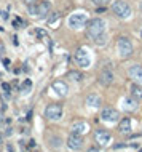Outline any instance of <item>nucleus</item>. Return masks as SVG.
Here are the masks:
<instances>
[{"instance_id": "cd10ccee", "label": "nucleus", "mask_w": 142, "mask_h": 152, "mask_svg": "<svg viewBox=\"0 0 142 152\" xmlns=\"http://www.w3.org/2000/svg\"><path fill=\"white\" fill-rule=\"evenodd\" d=\"M24 2H26V3H27V5H32V3H34V2H35V0H24Z\"/></svg>"}, {"instance_id": "2eb2a0df", "label": "nucleus", "mask_w": 142, "mask_h": 152, "mask_svg": "<svg viewBox=\"0 0 142 152\" xmlns=\"http://www.w3.org/2000/svg\"><path fill=\"white\" fill-rule=\"evenodd\" d=\"M118 131L123 133V135H126V133L131 131V119H129V117H125V119L118 123Z\"/></svg>"}, {"instance_id": "9d476101", "label": "nucleus", "mask_w": 142, "mask_h": 152, "mask_svg": "<svg viewBox=\"0 0 142 152\" xmlns=\"http://www.w3.org/2000/svg\"><path fill=\"white\" fill-rule=\"evenodd\" d=\"M94 139L99 146H107V144L112 141V135L109 133L107 130H97L96 135H94Z\"/></svg>"}, {"instance_id": "6e6552de", "label": "nucleus", "mask_w": 142, "mask_h": 152, "mask_svg": "<svg viewBox=\"0 0 142 152\" xmlns=\"http://www.w3.org/2000/svg\"><path fill=\"white\" fill-rule=\"evenodd\" d=\"M83 138H81V135H70L69 138H67V147H69L70 151H80L81 147H83Z\"/></svg>"}, {"instance_id": "c756f323", "label": "nucleus", "mask_w": 142, "mask_h": 152, "mask_svg": "<svg viewBox=\"0 0 142 152\" xmlns=\"http://www.w3.org/2000/svg\"><path fill=\"white\" fill-rule=\"evenodd\" d=\"M141 11H142V3H141Z\"/></svg>"}, {"instance_id": "dca6fc26", "label": "nucleus", "mask_w": 142, "mask_h": 152, "mask_svg": "<svg viewBox=\"0 0 142 152\" xmlns=\"http://www.w3.org/2000/svg\"><path fill=\"white\" fill-rule=\"evenodd\" d=\"M86 131H88V125H86L85 122H77L72 125V133L74 135H81L83 136Z\"/></svg>"}, {"instance_id": "5701e85b", "label": "nucleus", "mask_w": 142, "mask_h": 152, "mask_svg": "<svg viewBox=\"0 0 142 152\" xmlns=\"http://www.w3.org/2000/svg\"><path fill=\"white\" fill-rule=\"evenodd\" d=\"M91 2L94 3V5H97V7H105L110 0H91Z\"/></svg>"}, {"instance_id": "b1692460", "label": "nucleus", "mask_w": 142, "mask_h": 152, "mask_svg": "<svg viewBox=\"0 0 142 152\" xmlns=\"http://www.w3.org/2000/svg\"><path fill=\"white\" fill-rule=\"evenodd\" d=\"M37 35H38V37H40V38H45V40H48V37H46V34H45V32H43V30H42V29H38V30H37Z\"/></svg>"}, {"instance_id": "1a4fd4ad", "label": "nucleus", "mask_w": 142, "mask_h": 152, "mask_svg": "<svg viewBox=\"0 0 142 152\" xmlns=\"http://www.w3.org/2000/svg\"><path fill=\"white\" fill-rule=\"evenodd\" d=\"M118 117H120L118 112L112 107H105V109H102V112H101V119L107 123H115L118 120Z\"/></svg>"}, {"instance_id": "f03ea898", "label": "nucleus", "mask_w": 142, "mask_h": 152, "mask_svg": "<svg viewBox=\"0 0 142 152\" xmlns=\"http://www.w3.org/2000/svg\"><path fill=\"white\" fill-rule=\"evenodd\" d=\"M112 11L120 19H128L133 14L131 7H129L126 2H123V0H115V2L112 3Z\"/></svg>"}, {"instance_id": "412c9836", "label": "nucleus", "mask_w": 142, "mask_h": 152, "mask_svg": "<svg viewBox=\"0 0 142 152\" xmlns=\"http://www.w3.org/2000/svg\"><path fill=\"white\" fill-rule=\"evenodd\" d=\"M94 43H96V45H105V43H107V37H105V34H102V35H99V37H96V38H94Z\"/></svg>"}, {"instance_id": "6ab92c4d", "label": "nucleus", "mask_w": 142, "mask_h": 152, "mask_svg": "<svg viewBox=\"0 0 142 152\" xmlns=\"http://www.w3.org/2000/svg\"><path fill=\"white\" fill-rule=\"evenodd\" d=\"M30 90H32V82H30V80H24V82H22V85H21V93H22V95H27Z\"/></svg>"}, {"instance_id": "a211bd4d", "label": "nucleus", "mask_w": 142, "mask_h": 152, "mask_svg": "<svg viewBox=\"0 0 142 152\" xmlns=\"http://www.w3.org/2000/svg\"><path fill=\"white\" fill-rule=\"evenodd\" d=\"M131 93H133V96H134V98L142 99V87H141V85L134 83L133 87H131Z\"/></svg>"}, {"instance_id": "f257e3e1", "label": "nucleus", "mask_w": 142, "mask_h": 152, "mask_svg": "<svg viewBox=\"0 0 142 152\" xmlns=\"http://www.w3.org/2000/svg\"><path fill=\"white\" fill-rule=\"evenodd\" d=\"M102 34H105V21L101 18H94V19H89L88 22H86V35L89 38H96L102 35Z\"/></svg>"}, {"instance_id": "9b49d317", "label": "nucleus", "mask_w": 142, "mask_h": 152, "mask_svg": "<svg viewBox=\"0 0 142 152\" xmlns=\"http://www.w3.org/2000/svg\"><path fill=\"white\" fill-rule=\"evenodd\" d=\"M113 72L109 71V69H104L101 74H99V83L102 85V87H109V85H112L113 82Z\"/></svg>"}, {"instance_id": "aec40b11", "label": "nucleus", "mask_w": 142, "mask_h": 152, "mask_svg": "<svg viewBox=\"0 0 142 152\" xmlns=\"http://www.w3.org/2000/svg\"><path fill=\"white\" fill-rule=\"evenodd\" d=\"M69 77L72 80H75V82H81V80H83V74H81V72H75V71L69 72Z\"/></svg>"}, {"instance_id": "bb28decb", "label": "nucleus", "mask_w": 142, "mask_h": 152, "mask_svg": "<svg viewBox=\"0 0 142 152\" xmlns=\"http://www.w3.org/2000/svg\"><path fill=\"white\" fill-rule=\"evenodd\" d=\"M3 64H5L6 67H10V59H6V58H5V59H3Z\"/></svg>"}, {"instance_id": "20e7f679", "label": "nucleus", "mask_w": 142, "mask_h": 152, "mask_svg": "<svg viewBox=\"0 0 142 152\" xmlns=\"http://www.w3.org/2000/svg\"><path fill=\"white\" fill-rule=\"evenodd\" d=\"M117 50H118V53H120V56L125 59V58L131 56L134 48H133V43L128 37H120L117 40Z\"/></svg>"}, {"instance_id": "39448f33", "label": "nucleus", "mask_w": 142, "mask_h": 152, "mask_svg": "<svg viewBox=\"0 0 142 152\" xmlns=\"http://www.w3.org/2000/svg\"><path fill=\"white\" fill-rule=\"evenodd\" d=\"M86 22H88V18H86L85 13H72L69 16V19H67V24H69L70 29H81Z\"/></svg>"}, {"instance_id": "0eeeda50", "label": "nucleus", "mask_w": 142, "mask_h": 152, "mask_svg": "<svg viewBox=\"0 0 142 152\" xmlns=\"http://www.w3.org/2000/svg\"><path fill=\"white\" fill-rule=\"evenodd\" d=\"M45 117L48 120H59L62 117V106L61 104H48L45 109Z\"/></svg>"}, {"instance_id": "ddd939ff", "label": "nucleus", "mask_w": 142, "mask_h": 152, "mask_svg": "<svg viewBox=\"0 0 142 152\" xmlns=\"http://www.w3.org/2000/svg\"><path fill=\"white\" fill-rule=\"evenodd\" d=\"M53 90L58 93L59 96H66L67 93H69V87H67V83L64 80H56L53 82Z\"/></svg>"}, {"instance_id": "c85d7f7f", "label": "nucleus", "mask_w": 142, "mask_h": 152, "mask_svg": "<svg viewBox=\"0 0 142 152\" xmlns=\"http://www.w3.org/2000/svg\"><path fill=\"white\" fill-rule=\"evenodd\" d=\"M88 152H99V151H97V149H89Z\"/></svg>"}, {"instance_id": "423d86ee", "label": "nucleus", "mask_w": 142, "mask_h": 152, "mask_svg": "<svg viewBox=\"0 0 142 152\" xmlns=\"http://www.w3.org/2000/svg\"><path fill=\"white\" fill-rule=\"evenodd\" d=\"M75 63L77 66H80L81 69H86L91 66V56H89V53L86 51L85 48H78L77 53H75Z\"/></svg>"}, {"instance_id": "2f4dec72", "label": "nucleus", "mask_w": 142, "mask_h": 152, "mask_svg": "<svg viewBox=\"0 0 142 152\" xmlns=\"http://www.w3.org/2000/svg\"><path fill=\"white\" fill-rule=\"evenodd\" d=\"M0 77H2V72H0Z\"/></svg>"}, {"instance_id": "7c9ffc66", "label": "nucleus", "mask_w": 142, "mask_h": 152, "mask_svg": "<svg viewBox=\"0 0 142 152\" xmlns=\"http://www.w3.org/2000/svg\"><path fill=\"white\" fill-rule=\"evenodd\" d=\"M141 38H142V30H141Z\"/></svg>"}, {"instance_id": "a878e982", "label": "nucleus", "mask_w": 142, "mask_h": 152, "mask_svg": "<svg viewBox=\"0 0 142 152\" xmlns=\"http://www.w3.org/2000/svg\"><path fill=\"white\" fill-rule=\"evenodd\" d=\"M0 14H2L3 19H8V13H5V11H0Z\"/></svg>"}, {"instance_id": "f3484780", "label": "nucleus", "mask_w": 142, "mask_h": 152, "mask_svg": "<svg viewBox=\"0 0 142 152\" xmlns=\"http://www.w3.org/2000/svg\"><path fill=\"white\" fill-rule=\"evenodd\" d=\"M86 104H88L89 107H99L101 106V98L97 95H89L88 98H86Z\"/></svg>"}, {"instance_id": "f8f14e48", "label": "nucleus", "mask_w": 142, "mask_h": 152, "mask_svg": "<svg viewBox=\"0 0 142 152\" xmlns=\"http://www.w3.org/2000/svg\"><path fill=\"white\" fill-rule=\"evenodd\" d=\"M128 74H129V77H131L133 80H136V82H139V83H142V66L133 64L131 67L128 69Z\"/></svg>"}, {"instance_id": "4be33fe9", "label": "nucleus", "mask_w": 142, "mask_h": 152, "mask_svg": "<svg viewBox=\"0 0 142 152\" xmlns=\"http://www.w3.org/2000/svg\"><path fill=\"white\" fill-rule=\"evenodd\" d=\"M59 18H61V14H59V13H51V16L48 18V24L50 26H53V24H56V22H58V19Z\"/></svg>"}, {"instance_id": "7ed1b4c3", "label": "nucleus", "mask_w": 142, "mask_h": 152, "mask_svg": "<svg viewBox=\"0 0 142 152\" xmlns=\"http://www.w3.org/2000/svg\"><path fill=\"white\" fill-rule=\"evenodd\" d=\"M29 11L32 16H37V18H46V14H50L51 11V3L48 0H43V2H38L37 5H30L29 7Z\"/></svg>"}, {"instance_id": "4468645a", "label": "nucleus", "mask_w": 142, "mask_h": 152, "mask_svg": "<svg viewBox=\"0 0 142 152\" xmlns=\"http://www.w3.org/2000/svg\"><path fill=\"white\" fill-rule=\"evenodd\" d=\"M123 109L128 112H134L137 109V98H134V96H126L123 99Z\"/></svg>"}, {"instance_id": "393cba45", "label": "nucleus", "mask_w": 142, "mask_h": 152, "mask_svg": "<svg viewBox=\"0 0 142 152\" xmlns=\"http://www.w3.org/2000/svg\"><path fill=\"white\" fill-rule=\"evenodd\" d=\"M2 88L5 90V93H10L11 91V87H10L8 83H2Z\"/></svg>"}]
</instances>
